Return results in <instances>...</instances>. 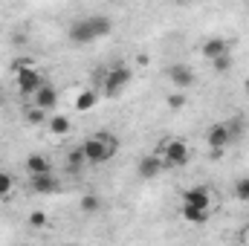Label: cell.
<instances>
[{"label": "cell", "instance_id": "603a6c76", "mask_svg": "<svg viewBox=\"0 0 249 246\" xmlns=\"http://www.w3.org/2000/svg\"><path fill=\"white\" fill-rule=\"evenodd\" d=\"M44 113H47V110H41V107L35 105V107H29V110H26V122L41 124V122H44Z\"/></svg>", "mask_w": 249, "mask_h": 246}, {"label": "cell", "instance_id": "83f0119b", "mask_svg": "<svg viewBox=\"0 0 249 246\" xmlns=\"http://www.w3.org/2000/svg\"><path fill=\"white\" fill-rule=\"evenodd\" d=\"M177 3H186V0H177Z\"/></svg>", "mask_w": 249, "mask_h": 246}, {"label": "cell", "instance_id": "8992f818", "mask_svg": "<svg viewBox=\"0 0 249 246\" xmlns=\"http://www.w3.org/2000/svg\"><path fill=\"white\" fill-rule=\"evenodd\" d=\"M44 84V75L35 70V67H26V70H18V90L23 96H32L38 87Z\"/></svg>", "mask_w": 249, "mask_h": 246}, {"label": "cell", "instance_id": "9a60e30c", "mask_svg": "<svg viewBox=\"0 0 249 246\" xmlns=\"http://www.w3.org/2000/svg\"><path fill=\"white\" fill-rule=\"evenodd\" d=\"M96 102H99V93H96V90H84V93H78V96H75V110L87 113V110H93V107H96Z\"/></svg>", "mask_w": 249, "mask_h": 246}, {"label": "cell", "instance_id": "484cf974", "mask_svg": "<svg viewBox=\"0 0 249 246\" xmlns=\"http://www.w3.org/2000/svg\"><path fill=\"white\" fill-rule=\"evenodd\" d=\"M26 67H35V58H26V55H23V58L15 61V70H26Z\"/></svg>", "mask_w": 249, "mask_h": 246}, {"label": "cell", "instance_id": "f1b7e54d", "mask_svg": "<svg viewBox=\"0 0 249 246\" xmlns=\"http://www.w3.org/2000/svg\"><path fill=\"white\" fill-rule=\"evenodd\" d=\"M0 102H3V93H0Z\"/></svg>", "mask_w": 249, "mask_h": 246}, {"label": "cell", "instance_id": "d6986e66", "mask_svg": "<svg viewBox=\"0 0 249 246\" xmlns=\"http://www.w3.org/2000/svg\"><path fill=\"white\" fill-rule=\"evenodd\" d=\"M50 130H53V133H67V130H70V119L55 113V116L50 119Z\"/></svg>", "mask_w": 249, "mask_h": 246}, {"label": "cell", "instance_id": "30bf717a", "mask_svg": "<svg viewBox=\"0 0 249 246\" xmlns=\"http://www.w3.org/2000/svg\"><path fill=\"white\" fill-rule=\"evenodd\" d=\"M200 53H203L206 61H214V58H220V55L229 53V41L226 38H206L203 47H200Z\"/></svg>", "mask_w": 249, "mask_h": 246}, {"label": "cell", "instance_id": "7a4b0ae2", "mask_svg": "<svg viewBox=\"0 0 249 246\" xmlns=\"http://www.w3.org/2000/svg\"><path fill=\"white\" fill-rule=\"evenodd\" d=\"M157 154L162 157L165 168H183L188 159H191V151H188V145L183 139H165Z\"/></svg>", "mask_w": 249, "mask_h": 246}, {"label": "cell", "instance_id": "ba28073f", "mask_svg": "<svg viewBox=\"0 0 249 246\" xmlns=\"http://www.w3.org/2000/svg\"><path fill=\"white\" fill-rule=\"evenodd\" d=\"M32 99H35V105H38L41 110H47V113H50V110H55V105H58V90H55L53 84H47V81H44V84L32 93Z\"/></svg>", "mask_w": 249, "mask_h": 246}, {"label": "cell", "instance_id": "3957f363", "mask_svg": "<svg viewBox=\"0 0 249 246\" xmlns=\"http://www.w3.org/2000/svg\"><path fill=\"white\" fill-rule=\"evenodd\" d=\"M127 84H130V70L122 67V64L110 67V70L105 72V81H102V87H105L107 96H119V93H124Z\"/></svg>", "mask_w": 249, "mask_h": 246}, {"label": "cell", "instance_id": "4316f807", "mask_svg": "<svg viewBox=\"0 0 249 246\" xmlns=\"http://www.w3.org/2000/svg\"><path fill=\"white\" fill-rule=\"evenodd\" d=\"M244 87H247V96H249V78H247V84H244Z\"/></svg>", "mask_w": 249, "mask_h": 246}, {"label": "cell", "instance_id": "ac0fdd59", "mask_svg": "<svg viewBox=\"0 0 249 246\" xmlns=\"http://www.w3.org/2000/svg\"><path fill=\"white\" fill-rule=\"evenodd\" d=\"M81 211H87V214L102 211V197H96V194H84V197H81Z\"/></svg>", "mask_w": 249, "mask_h": 246}, {"label": "cell", "instance_id": "e0dca14e", "mask_svg": "<svg viewBox=\"0 0 249 246\" xmlns=\"http://www.w3.org/2000/svg\"><path fill=\"white\" fill-rule=\"evenodd\" d=\"M87 162V157H84V148L81 145H75V148H70V154H67V165H70V171H75V168H81Z\"/></svg>", "mask_w": 249, "mask_h": 246}, {"label": "cell", "instance_id": "9c48e42d", "mask_svg": "<svg viewBox=\"0 0 249 246\" xmlns=\"http://www.w3.org/2000/svg\"><path fill=\"white\" fill-rule=\"evenodd\" d=\"M29 183H32L35 194H55L61 188V183L53 177V171H47V174H29Z\"/></svg>", "mask_w": 249, "mask_h": 246}, {"label": "cell", "instance_id": "7c38bea8", "mask_svg": "<svg viewBox=\"0 0 249 246\" xmlns=\"http://www.w3.org/2000/svg\"><path fill=\"white\" fill-rule=\"evenodd\" d=\"M87 20H90V29H93L96 38H105V35H110V29H113V20H110L107 15H87Z\"/></svg>", "mask_w": 249, "mask_h": 246}, {"label": "cell", "instance_id": "44dd1931", "mask_svg": "<svg viewBox=\"0 0 249 246\" xmlns=\"http://www.w3.org/2000/svg\"><path fill=\"white\" fill-rule=\"evenodd\" d=\"M12 185H15V177L6 174V171H0V197H6L12 191Z\"/></svg>", "mask_w": 249, "mask_h": 246}, {"label": "cell", "instance_id": "52a82bcc", "mask_svg": "<svg viewBox=\"0 0 249 246\" xmlns=\"http://www.w3.org/2000/svg\"><path fill=\"white\" fill-rule=\"evenodd\" d=\"M206 142H209V148H212V151H223V148L232 142V130H229V124H226V122L212 124V127H209V133H206Z\"/></svg>", "mask_w": 249, "mask_h": 246}, {"label": "cell", "instance_id": "277c9868", "mask_svg": "<svg viewBox=\"0 0 249 246\" xmlns=\"http://www.w3.org/2000/svg\"><path fill=\"white\" fill-rule=\"evenodd\" d=\"M162 168H165V162H162L160 154H145V157L136 162V174H139L142 180H157V177L162 174Z\"/></svg>", "mask_w": 249, "mask_h": 246}, {"label": "cell", "instance_id": "5b68a950", "mask_svg": "<svg viewBox=\"0 0 249 246\" xmlns=\"http://www.w3.org/2000/svg\"><path fill=\"white\" fill-rule=\"evenodd\" d=\"M168 81H171L177 90H188V87L197 84V75H194V70L186 67V64H171V67H168Z\"/></svg>", "mask_w": 249, "mask_h": 246}, {"label": "cell", "instance_id": "cb8c5ba5", "mask_svg": "<svg viewBox=\"0 0 249 246\" xmlns=\"http://www.w3.org/2000/svg\"><path fill=\"white\" fill-rule=\"evenodd\" d=\"M183 105H186V96H183V93H171V96H168V107H171V110H180Z\"/></svg>", "mask_w": 249, "mask_h": 246}, {"label": "cell", "instance_id": "4fadbf2b", "mask_svg": "<svg viewBox=\"0 0 249 246\" xmlns=\"http://www.w3.org/2000/svg\"><path fill=\"white\" fill-rule=\"evenodd\" d=\"M183 200H186L188 206H200V209H209L212 206V194L206 188H188L186 194H183Z\"/></svg>", "mask_w": 249, "mask_h": 246}, {"label": "cell", "instance_id": "ffe728a7", "mask_svg": "<svg viewBox=\"0 0 249 246\" xmlns=\"http://www.w3.org/2000/svg\"><path fill=\"white\" fill-rule=\"evenodd\" d=\"M235 197L244 200V203H249V177H241V180L235 183Z\"/></svg>", "mask_w": 249, "mask_h": 246}, {"label": "cell", "instance_id": "d4e9b609", "mask_svg": "<svg viewBox=\"0 0 249 246\" xmlns=\"http://www.w3.org/2000/svg\"><path fill=\"white\" fill-rule=\"evenodd\" d=\"M29 223H32L35 229H44V226H47V214H44V211H32V214H29Z\"/></svg>", "mask_w": 249, "mask_h": 246}, {"label": "cell", "instance_id": "7402d4cb", "mask_svg": "<svg viewBox=\"0 0 249 246\" xmlns=\"http://www.w3.org/2000/svg\"><path fill=\"white\" fill-rule=\"evenodd\" d=\"M212 67H214V72H226V70L232 67V55L226 53V55H220V58H214V61H212Z\"/></svg>", "mask_w": 249, "mask_h": 246}, {"label": "cell", "instance_id": "6da1fadb", "mask_svg": "<svg viewBox=\"0 0 249 246\" xmlns=\"http://www.w3.org/2000/svg\"><path fill=\"white\" fill-rule=\"evenodd\" d=\"M81 148H84V157L90 165H102L116 154V139L107 133H99V136H90L87 142H81Z\"/></svg>", "mask_w": 249, "mask_h": 246}, {"label": "cell", "instance_id": "5bb4252c", "mask_svg": "<svg viewBox=\"0 0 249 246\" xmlns=\"http://www.w3.org/2000/svg\"><path fill=\"white\" fill-rule=\"evenodd\" d=\"M26 171L29 174H47V171H53V165H50V159L44 154H32L26 159Z\"/></svg>", "mask_w": 249, "mask_h": 246}, {"label": "cell", "instance_id": "2e32d148", "mask_svg": "<svg viewBox=\"0 0 249 246\" xmlns=\"http://www.w3.org/2000/svg\"><path fill=\"white\" fill-rule=\"evenodd\" d=\"M183 217L188 223H206L209 220V209H200V206H183Z\"/></svg>", "mask_w": 249, "mask_h": 246}, {"label": "cell", "instance_id": "8fae6325", "mask_svg": "<svg viewBox=\"0 0 249 246\" xmlns=\"http://www.w3.org/2000/svg\"><path fill=\"white\" fill-rule=\"evenodd\" d=\"M70 41H72V44H93V41H96V35H93L87 18H81V20H75V23L70 26Z\"/></svg>", "mask_w": 249, "mask_h": 246}]
</instances>
